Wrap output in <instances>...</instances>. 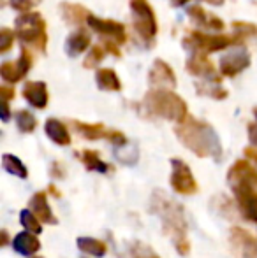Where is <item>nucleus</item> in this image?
Segmentation results:
<instances>
[{
    "instance_id": "obj_1",
    "label": "nucleus",
    "mask_w": 257,
    "mask_h": 258,
    "mask_svg": "<svg viewBox=\"0 0 257 258\" xmlns=\"http://www.w3.org/2000/svg\"><path fill=\"white\" fill-rule=\"evenodd\" d=\"M150 209L161 218L162 228L175 244L176 251L180 255H189L190 244L187 237V220L183 207L171 197H168L162 190H155V194L151 195Z\"/></svg>"
},
{
    "instance_id": "obj_2",
    "label": "nucleus",
    "mask_w": 257,
    "mask_h": 258,
    "mask_svg": "<svg viewBox=\"0 0 257 258\" xmlns=\"http://www.w3.org/2000/svg\"><path fill=\"white\" fill-rule=\"evenodd\" d=\"M227 183L234 194L241 214L257 223V170L247 160H238L227 172Z\"/></svg>"
},
{
    "instance_id": "obj_3",
    "label": "nucleus",
    "mask_w": 257,
    "mask_h": 258,
    "mask_svg": "<svg viewBox=\"0 0 257 258\" xmlns=\"http://www.w3.org/2000/svg\"><path fill=\"white\" fill-rule=\"evenodd\" d=\"M176 136L182 144L201 158H213L219 162L222 158V143L217 132L210 125L197 119H183L176 128Z\"/></svg>"
},
{
    "instance_id": "obj_4",
    "label": "nucleus",
    "mask_w": 257,
    "mask_h": 258,
    "mask_svg": "<svg viewBox=\"0 0 257 258\" xmlns=\"http://www.w3.org/2000/svg\"><path fill=\"white\" fill-rule=\"evenodd\" d=\"M146 107L150 109L153 114L161 116V118L171 119V121L182 123L187 116V104L180 99L176 93L168 92V90H157L151 92L146 97Z\"/></svg>"
},
{
    "instance_id": "obj_5",
    "label": "nucleus",
    "mask_w": 257,
    "mask_h": 258,
    "mask_svg": "<svg viewBox=\"0 0 257 258\" xmlns=\"http://www.w3.org/2000/svg\"><path fill=\"white\" fill-rule=\"evenodd\" d=\"M171 188L180 195H194L199 190L197 181H195L192 170L183 160L173 158L171 160V177H169Z\"/></svg>"
},
{
    "instance_id": "obj_6",
    "label": "nucleus",
    "mask_w": 257,
    "mask_h": 258,
    "mask_svg": "<svg viewBox=\"0 0 257 258\" xmlns=\"http://www.w3.org/2000/svg\"><path fill=\"white\" fill-rule=\"evenodd\" d=\"M130 9L134 13L137 32L146 39L153 37L155 32H157V21H155V14L151 11V7L144 0H134L130 4Z\"/></svg>"
},
{
    "instance_id": "obj_7",
    "label": "nucleus",
    "mask_w": 257,
    "mask_h": 258,
    "mask_svg": "<svg viewBox=\"0 0 257 258\" xmlns=\"http://www.w3.org/2000/svg\"><path fill=\"white\" fill-rule=\"evenodd\" d=\"M16 34L23 42H35L44 34V21L41 14L27 13L16 20Z\"/></svg>"
},
{
    "instance_id": "obj_8",
    "label": "nucleus",
    "mask_w": 257,
    "mask_h": 258,
    "mask_svg": "<svg viewBox=\"0 0 257 258\" xmlns=\"http://www.w3.org/2000/svg\"><path fill=\"white\" fill-rule=\"evenodd\" d=\"M74 126L78 128V132L81 134L83 137H86V139H110L113 144H117V146H124L125 143H127V139H125V136L122 132H117V130H108L104 125H90V123H79L76 121Z\"/></svg>"
},
{
    "instance_id": "obj_9",
    "label": "nucleus",
    "mask_w": 257,
    "mask_h": 258,
    "mask_svg": "<svg viewBox=\"0 0 257 258\" xmlns=\"http://www.w3.org/2000/svg\"><path fill=\"white\" fill-rule=\"evenodd\" d=\"M248 65H250V54L245 48H238L220 58V71L224 76H236Z\"/></svg>"
},
{
    "instance_id": "obj_10",
    "label": "nucleus",
    "mask_w": 257,
    "mask_h": 258,
    "mask_svg": "<svg viewBox=\"0 0 257 258\" xmlns=\"http://www.w3.org/2000/svg\"><path fill=\"white\" fill-rule=\"evenodd\" d=\"M231 242L238 248L241 258H257V239L252 237L247 230L234 227L231 230Z\"/></svg>"
},
{
    "instance_id": "obj_11",
    "label": "nucleus",
    "mask_w": 257,
    "mask_h": 258,
    "mask_svg": "<svg viewBox=\"0 0 257 258\" xmlns=\"http://www.w3.org/2000/svg\"><path fill=\"white\" fill-rule=\"evenodd\" d=\"M30 69V56L27 54V51H21V56L18 58L16 63H11V61H6L0 67V76L6 79L7 83H18L27 71Z\"/></svg>"
},
{
    "instance_id": "obj_12",
    "label": "nucleus",
    "mask_w": 257,
    "mask_h": 258,
    "mask_svg": "<svg viewBox=\"0 0 257 258\" xmlns=\"http://www.w3.org/2000/svg\"><path fill=\"white\" fill-rule=\"evenodd\" d=\"M13 248H14V251L20 253V255L32 256V255H35L39 249H41V241H39L35 234L25 230V232H20V234L14 235Z\"/></svg>"
},
{
    "instance_id": "obj_13",
    "label": "nucleus",
    "mask_w": 257,
    "mask_h": 258,
    "mask_svg": "<svg viewBox=\"0 0 257 258\" xmlns=\"http://www.w3.org/2000/svg\"><path fill=\"white\" fill-rule=\"evenodd\" d=\"M30 209L34 211V214L42 223H48V225L59 223V220L55 218L52 207L48 204V195H46V191H37V194L30 199Z\"/></svg>"
},
{
    "instance_id": "obj_14",
    "label": "nucleus",
    "mask_w": 257,
    "mask_h": 258,
    "mask_svg": "<svg viewBox=\"0 0 257 258\" xmlns=\"http://www.w3.org/2000/svg\"><path fill=\"white\" fill-rule=\"evenodd\" d=\"M23 95L28 100V104L37 109H44L48 104V90H46L44 83H27L23 88Z\"/></svg>"
},
{
    "instance_id": "obj_15",
    "label": "nucleus",
    "mask_w": 257,
    "mask_h": 258,
    "mask_svg": "<svg viewBox=\"0 0 257 258\" xmlns=\"http://www.w3.org/2000/svg\"><path fill=\"white\" fill-rule=\"evenodd\" d=\"M44 130H46V136L55 144H59V146H67V144H71V134H69L65 125L62 121H59V119L49 118L44 125Z\"/></svg>"
},
{
    "instance_id": "obj_16",
    "label": "nucleus",
    "mask_w": 257,
    "mask_h": 258,
    "mask_svg": "<svg viewBox=\"0 0 257 258\" xmlns=\"http://www.w3.org/2000/svg\"><path fill=\"white\" fill-rule=\"evenodd\" d=\"M88 25L93 30L100 32V34L113 35L118 41H124V25L122 23H117V21H111V20H99L95 16H90Z\"/></svg>"
},
{
    "instance_id": "obj_17",
    "label": "nucleus",
    "mask_w": 257,
    "mask_h": 258,
    "mask_svg": "<svg viewBox=\"0 0 257 258\" xmlns=\"http://www.w3.org/2000/svg\"><path fill=\"white\" fill-rule=\"evenodd\" d=\"M90 44V37L85 32H74L72 35H69L67 41H65V53L69 56H79Z\"/></svg>"
},
{
    "instance_id": "obj_18",
    "label": "nucleus",
    "mask_w": 257,
    "mask_h": 258,
    "mask_svg": "<svg viewBox=\"0 0 257 258\" xmlns=\"http://www.w3.org/2000/svg\"><path fill=\"white\" fill-rule=\"evenodd\" d=\"M95 81L100 90H108V92H118L122 88L120 79H118V76L111 69H100V71H97Z\"/></svg>"
},
{
    "instance_id": "obj_19",
    "label": "nucleus",
    "mask_w": 257,
    "mask_h": 258,
    "mask_svg": "<svg viewBox=\"0 0 257 258\" xmlns=\"http://www.w3.org/2000/svg\"><path fill=\"white\" fill-rule=\"evenodd\" d=\"M76 244H78V248L81 249L83 253H86V255H92V256H104L108 251V246L104 244L102 241H99V239H93V237H78V241H76Z\"/></svg>"
},
{
    "instance_id": "obj_20",
    "label": "nucleus",
    "mask_w": 257,
    "mask_h": 258,
    "mask_svg": "<svg viewBox=\"0 0 257 258\" xmlns=\"http://www.w3.org/2000/svg\"><path fill=\"white\" fill-rule=\"evenodd\" d=\"M2 167H4V170H7L9 174H13L14 177H20V179H27L28 177V169L25 167V163L14 155H9V153L4 155L2 156Z\"/></svg>"
},
{
    "instance_id": "obj_21",
    "label": "nucleus",
    "mask_w": 257,
    "mask_h": 258,
    "mask_svg": "<svg viewBox=\"0 0 257 258\" xmlns=\"http://www.w3.org/2000/svg\"><path fill=\"white\" fill-rule=\"evenodd\" d=\"M195 41L199 42V48H204L206 51H219L231 44V39L222 37V35H213V37H204V35H195Z\"/></svg>"
},
{
    "instance_id": "obj_22",
    "label": "nucleus",
    "mask_w": 257,
    "mask_h": 258,
    "mask_svg": "<svg viewBox=\"0 0 257 258\" xmlns=\"http://www.w3.org/2000/svg\"><path fill=\"white\" fill-rule=\"evenodd\" d=\"M20 223L23 225L25 230L32 232V234H35V235L42 232V225H41L42 221L35 216L32 209H23V211H21V213H20Z\"/></svg>"
},
{
    "instance_id": "obj_23",
    "label": "nucleus",
    "mask_w": 257,
    "mask_h": 258,
    "mask_svg": "<svg viewBox=\"0 0 257 258\" xmlns=\"http://www.w3.org/2000/svg\"><path fill=\"white\" fill-rule=\"evenodd\" d=\"M81 158H83V163H85V167L88 170H95V172H108V170H110L108 163H104L95 151H92V150L83 151Z\"/></svg>"
},
{
    "instance_id": "obj_24",
    "label": "nucleus",
    "mask_w": 257,
    "mask_h": 258,
    "mask_svg": "<svg viewBox=\"0 0 257 258\" xmlns=\"http://www.w3.org/2000/svg\"><path fill=\"white\" fill-rule=\"evenodd\" d=\"M115 155H117V158L120 160L122 163H125V165H134V163H137V158H139L137 146L136 144H129V143H125L124 146L118 148Z\"/></svg>"
},
{
    "instance_id": "obj_25",
    "label": "nucleus",
    "mask_w": 257,
    "mask_h": 258,
    "mask_svg": "<svg viewBox=\"0 0 257 258\" xmlns=\"http://www.w3.org/2000/svg\"><path fill=\"white\" fill-rule=\"evenodd\" d=\"M16 125L20 128V132L28 134V132H34L35 125H37V119L32 112L28 111H20L16 112Z\"/></svg>"
},
{
    "instance_id": "obj_26",
    "label": "nucleus",
    "mask_w": 257,
    "mask_h": 258,
    "mask_svg": "<svg viewBox=\"0 0 257 258\" xmlns=\"http://www.w3.org/2000/svg\"><path fill=\"white\" fill-rule=\"evenodd\" d=\"M14 41V35L11 30H7V28H4L2 32H0V51L6 53L7 49L11 48V44H13Z\"/></svg>"
},
{
    "instance_id": "obj_27",
    "label": "nucleus",
    "mask_w": 257,
    "mask_h": 258,
    "mask_svg": "<svg viewBox=\"0 0 257 258\" xmlns=\"http://www.w3.org/2000/svg\"><path fill=\"white\" fill-rule=\"evenodd\" d=\"M132 258H161V256L155 255L146 246H136V248L132 249Z\"/></svg>"
},
{
    "instance_id": "obj_28",
    "label": "nucleus",
    "mask_w": 257,
    "mask_h": 258,
    "mask_svg": "<svg viewBox=\"0 0 257 258\" xmlns=\"http://www.w3.org/2000/svg\"><path fill=\"white\" fill-rule=\"evenodd\" d=\"M35 2H32V0H11V7L16 11H20V13H27V11H30V7L34 6Z\"/></svg>"
},
{
    "instance_id": "obj_29",
    "label": "nucleus",
    "mask_w": 257,
    "mask_h": 258,
    "mask_svg": "<svg viewBox=\"0 0 257 258\" xmlns=\"http://www.w3.org/2000/svg\"><path fill=\"white\" fill-rule=\"evenodd\" d=\"M100 56H102V51L95 48V49L92 51V54H90V58H92V60L86 61V67H92V65L95 63V61H100Z\"/></svg>"
},
{
    "instance_id": "obj_30",
    "label": "nucleus",
    "mask_w": 257,
    "mask_h": 258,
    "mask_svg": "<svg viewBox=\"0 0 257 258\" xmlns=\"http://www.w3.org/2000/svg\"><path fill=\"white\" fill-rule=\"evenodd\" d=\"M9 100H2V121H9Z\"/></svg>"
},
{
    "instance_id": "obj_31",
    "label": "nucleus",
    "mask_w": 257,
    "mask_h": 258,
    "mask_svg": "<svg viewBox=\"0 0 257 258\" xmlns=\"http://www.w3.org/2000/svg\"><path fill=\"white\" fill-rule=\"evenodd\" d=\"M245 155H247L250 160L257 162V148H247V150H245Z\"/></svg>"
},
{
    "instance_id": "obj_32",
    "label": "nucleus",
    "mask_w": 257,
    "mask_h": 258,
    "mask_svg": "<svg viewBox=\"0 0 257 258\" xmlns=\"http://www.w3.org/2000/svg\"><path fill=\"white\" fill-rule=\"evenodd\" d=\"M0 93H2V100H9L14 95L13 90H7V88H0Z\"/></svg>"
},
{
    "instance_id": "obj_33",
    "label": "nucleus",
    "mask_w": 257,
    "mask_h": 258,
    "mask_svg": "<svg viewBox=\"0 0 257 258\" xmlns=\"http://www.w3.org/2000/svg\"><path fill=\"white\" fill-rule=\"evenodd\" d=\"M7 239H9V237H7V232H6V230H2V242H0V244L6 246V244H7Z\"/></svg>"
},
{
    "instance_id": "obj_34",
    "label": "nucleus",
    "mask_w": 257,
    "mask_h": 258,
    "mask_svg": "<svg viewBox=\"0 0 257 258\" xmlns=\"http://www.w3.org/2000/svg\"><path fill=\"white\" fill-rule=\"evenodd\" d=\"M176 4H185V2H189V0H175Z\"/></svg>"
},
{
    "instance_id": "obj_35",
    "label": "nucleus",
    "mask_w": 257,
    "mask_h": 258,
    "mask_svg": "<svg viewBox=\"0 0 257 258\" xmlns=\"http://www.w3.org/2000/svg\"><path fill=\"white\" fill-rule=\"evenodd\" d=\"M255 119H257V109H255Z\"/></svg>"
}]
</instances>
